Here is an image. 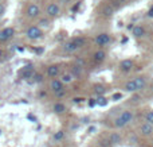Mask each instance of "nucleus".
<instances>
[{
  "label": "nucleus",
  "mask_w": 153,
  "mask_h": 147,
  "mask_svg": "<svg viewBox=\"0 0 153 147\" xmlns=\"http://www.w3.org/2000/svg\"><path fill=\"white\" fill-rule=\"evenodd\" d=\"M108 140L110 142L111 146H118V145H121L122 143V138H121V135H120L118 132H111V134L109 135Z\"/></svg>",
  "instance_id": "9"
},
{
  "label": "nucleus",
  "mask_w": 153,
  "mask_h": 147,
  "mask_svg": "<svg viewBox=\"0 0 153 147\" xmlns=\"http://www.w3.org/2000/svg\"><path fill=\"white\" fill-rule=\"evenodd\" d=\"M1 56H3V50L0 49V58H1Z\"/></svg>",
  "instance_id": "38"
},
{
  "label": "nucleus",
  "mask_w": 153,
  "mask_h": 147,
  "mask_svg": "<svg viewBox=\"0 0 153 147\" xmlns=\"http://www.w3.org/2000/svg\"><path fill=\"white\" fill-rule=\"evenodd\" d=\"M53 111L55 113H65L66 112V105H65L63 103H55V104L53 105Z\"/></svg>",
  "instance_id": "16"
},
{
  "label": "nucleus",
  "mask_w": 153,
  "mask_h": 147,
  "mask_svg": "<svg viewBox=\"0 0 153 147\" xmlns=\"http://www.w3.org/2000/svg\"><path fill=\"white\" fill-rule=\"evenodd\" d=\"M70 0H59V3H69Z\"/></svg>",
  "instance_id": "37"
},
{
  "label": "nucleus",
  "mask_w": 153,
  "mask_h": 147,
  "mask_svg": "<svg viewBox=\"0 0 153 147\" xmlns=\"http://www.w3.org/2000/svg\"><path fill=\"white\" fill-rule=\"evenodd\" d=\"M122 97V93H114L113 94V101H117V100H120Z\"/></svg>",
  "instance_id": "31"
},
{
  "label": "nucleus",
  "mask_w": 153,
  "mask_h": 147,
  "mask_svg": "<svg viewBox=\"0 0 153 147\" xmlns=\"http://www.w3.org/2000/svg\"><path fill=\"white\" fill-rule=\"evenodd\" d=\"M134 80V82H136V86H137V91H141V89H144L146 86V78L145 77H143V76H138V77H136V78H133Z\"/></svg>",
  "instance_id": "12"
},
{
  "label": "nucleus",
  "mask_w": 153,
  "mask_h": 147,
  "mask_svg": "<svg viewBox=\"0 0 153 147\" xmlns=\"http://www.w3.org/2000/svg\"><path fill=\"white\" fill-rule=\"evenodd\" d=\"M65 93H66V92H65V91H62V92H59V93H55V94H56V96H58V97H62V96H65Z\"/></svg>",
  "instance_id": "35"
},
{
  "label": "nucleus",
  "mask_w": 153,
  "mask_h": 147,
  "mask_svg": "<svg viewBox=\"0 0 153 147\" xmlns=\"http://www.w3.org/2000/svg\"><path fill=\"white\" fill-rule=\"evenodd\" d=\"M95 104L101 105V107H105V105L108 104V99H105L103 96H100L97 100H95Z\"/></svg>",
  "instance_id": "25"
},
{
  "label": "nucleus",
  "mask_w": 153,
  "mask_h": 147,
  "mask_svg": "<svg viewBox=\"0 0 153 147\" xmlns=\"http://www.w3.org/2000/svg\"><path fill=\"white\" fill-rule=\"evenodd\" d=\"M145 123H149L153 126V110L148 111V112L145 113Z\"/></svg>",
  "instance_id": "22"
},
{
  "label": "nucleus",
  "mask_w": 153,
  "mask_h": 147,
  "mask_svg": "<svg viewBox=\"0 0 153 147\" xmlns=\"http://www.w3.org/2000/svg\"><path fill=\"white\" fill-rule=\"evenodd\" d=\"M110 40H111V37L109 34H106V32L98 34L97 38H95V43H97L98 46H105V45H108V43H110Z\"/></svg>",
  "instance_id": "5"
},
{
  "label": "nucleus",
  "mask_w": 153,
  "mask_h": 147,
  "mask_svg": "<svg viewBox=\"0 0 153 147\" xmlns=\"http://www.w3.org/2000/svg\"><path fill=\"white\" fill-rule=\"evenodd\" d=\"M0 22H1V20H0Z\"/></svg>",
  "instance_id": "41"
},
{
  "label": "nucleus",
  "mask_w": 153,
  "mask_h": 147,
  "mask_svg": "<svg viewBox=\"0 0 153 147\" xmlns=\"http://www.w3.org/2000/svg\"><path fill=\"white\" fill-rule=\"evenodd\" d=\"M75 42V45H76V47L78 49H81V47H83L85 46V38H82V37H76L73 39Z\"/></svg>",
  "instance_id": "21"
},
{
  "label": "nucleus",
  "mask_w": 153,
  "mask_h": 147,
  "mask_svg": "<svg viewBox=\"0 0 153 147\" xmlns=\"http://www.w3.org/2000/svg\"><path fill=\"white\" fill-rule=\"evenodd\" d=\"M79 5H81V3H78V4H74V5H73V8H71V10L75 12V11H78V10H79Z\"/></svg>",
  "instance_id": "32"
},
{
  "label": "nucleus",
  "mask_w": 153,
  "mask_h": 147,
  "mask_svg": "<svg viewBox=\"0 0 153 147\" xmlns=\"http://www.w3.org/2000/svg\"><path fill=\"white\" fill-rule=\"evenodd\" d=\"M106 58V53L103 50H98L94 53V61L95 62H102Z\"/></svg>",
  "instance_id": "17"
},
{
  "label": "nucleus",
  "mask_w": 153,
  "mask_h": 147,
  "mask_svg": "<svg viewBox=\"0 0 153 147\" xmlns=\"http://www.w3.org/2000/svg\"><path fill=\"white\" fill-rule=\"evenodd\" d=\"M71 74H73V77H81V74H82V66H78V65H74L73 66V69H71Z\"/></svg>",
  "instance_id": "19"
},
{
  "label": "nucleus",
  "mask_w": 153,
  "mask_h": 147,
  "mask_svg": "<svg viewBox=\"0 0 153 147\" xmlns=\"http://www.w3.org/2000/svg\"><path fill=\"white\" fill-rule=\"evenodd\" d=\"M73 80H74V77H73L71 73H65V74H62V77H61V81L63 84H70Z\"/></svg>",
  "instance_id": "18"
},
{
  "label": "nucleus",
  "mask_w": 153,
  "mask_h": 147,
  "mask_svg": "<svg viewBox=\"0 0 153 147\" xmlns=\"http://www.w3.org/2000/svg\"><path fill=\"white\" fill-rule=\"evenodd\" d=\"M5 14V5L3 3H0V16H3Z\"/></svg>",
  "instance_id": "30"
},
{
  "label": "nucleus",
  "mask_w": 153,
  "mask_h": 147,
  "mask_svg": "<svg viewBox=\"0 0 153 147\" xmlns=\"http://www.w3.org/2000/svg\"><path fill=\"white\" fill-rule=\"evenodd\" d=\"M13 28L12 27H5V28H3L1 31H0V42H7L8 39H11V38L13 37Z\"/></svg>",
  "instance_id": "4"
},
{
  "label": "nucleus",
  "mask_w": 153,
  "mask_h": 147,
  "mask_svg": "<svg viewBox=\"0 0 153 147\" xmlns=\"http://www.w3.org/2000/svg\"><path fill=\"white\" fill-rule=\"evenodd\" d=\"M48 27H50V20H48V19H40L39 28H48Z\"/></svg>",
  "instance_id": "24"
},
{
  "label": "nucleus",
  "mask_w": 153,
  "mask_h": 147,
  "mask_svg": "<svg viewBox=\"0 0 153 147\" xmlns=\"http://www.w3.org/2000/svg\"><path fill=\"white\" fill-rule=\"evenodd\" d=\"M76 49H78V47H76L75 42H74L73 39H71V40H69V42H66V43L63 45V50H65V51H67V53H73V51H75Z\"/></svg>",
  "instance_id": "13"
},
{
  "label": "nucleus",
  "mask_w": 153,
  "mask_h": 147,
  "mask_svg": "<svg viewBox=\"0 0 153 147\" xmlns=\"http://www.w3.org/2000/svg\"><path fill=\"white\" fill-rule=\"evenodd\" d=\"M39 15H40V8L38 4L32 3V4H30L28 7H27V16H28L30 19H35Z\"/></svg>",
  "instance_id": "2"
},
{
  "label": "nucleus",
  "mask_w": 153,
  "mask_h": 147,
  "mask_svg": "<svg viewBox=\"0 0 153 147\" xmlns=\"http://www.w3.org/2000/svg\"><path fill=\"white\" fill-rule=\"evenodd\" d=\"M27 38L31 40H38L43 37V32H42V28H39V26H31L27 28V32H26Z\"/></svg>",
  "instance_id": "1"
},
{
  "label": "nucleus",
  "mask_w": 153,
  "mask_h": 147,
  "mask_svg": "<svg viewBox=\"0 0 153 147\" xmlns=\"http://www.w3.org/2000/svg\"><path fill=\"white\" fill-rule=\"evenodd\" d=\"M146 15H148V16H149V18H153V5H152V7H151V10H149V11H148V14H146Z\"/></svg>",
  "instance_id": "33"
},
{
  "label": "nucleus",
  "mask_w": 153,
  "mask_h": 147,
  "mask_svg": "<svg viewBox=\"0 0 153 147\" xmlns=\"http://www.w3.org/2000/svg\"><path fill=\"white\" fill-rule=\"evenodd\" d=\"M59 12H61V8H59V5L56 4V3H50V4L47 5V8H46V14H47L50 18L58 16Z\"/></svg>",
  "instance_id": "3"
},
{
  "label": "nucleus",
  "mask_w": 153,
  "mask_h": 147,
  "mask_svg": "<svg viewBox=\"0 0 153 147\" xmlns=\"http://www.w3.org/2000/svg\"><path fill=\"white\" fill-rule=\"evenodd\" d=\"M35 70H22V77L23 78H34Z\"/></svg>",
  "instance_id": "20"
},
{
  "label": "nucleus",
  "mask_w": 153,
  "mask_h": 147,
  "mask_svg": "<svg viewBox=\"0 0 153 147\" xmlns=\"http://www.w3.org/2000/svg\"><path fill=\"white\" fill-rule=\"evenodd\" d=\"M50 89L54 92V93H59V92L65 91L63 82H62L61 80H58V78H54V80H51V82H50Z\"/></svg>",
  "instance_id": "6"
},
{
  "label": "nucleus",
  "mask_w": 153,
  "mask_h": 147,
  "mask_svg": "<svg viewBox=\"0 0 153 147\" xmlns=\"http://www.w3.org/2000/svg\"><path fill=\"white\" fill-rule=\"evenodd\" d=\"M133 116H134V115H133V111L128 110V111H124V112H122V113H121V115H120V116H118V118H120V119H121V120H122V122H124V123H125V124H129V123H130V122H132V120H133Z\"/></svg>",
  "instance_id": "10"
},
{
  "label": "nucleus",
  "mask_w": 153,
  "mask_h": 147,
  "mask_svg": "<svg viewBox=\"0 0 153 147\" xmlns=\"http://www.w3.org/2000/svg\"><path fill=\"white\" fill-rule=\"evenodd\" d=\"M124 89H125V91H126V92H130V93H134V92H137V86H136L134 80H130V81H128V82L125 84Z\"/></svg>",
  "instance_id": "15"
},
{
  "label": "nucleus",
  "mask_w": 153,
  "mask_h": 147,
  "mask_svg": "<svg viewBox=\"0 0 153 147\" xmlns=\"http://www.w3.org/2000/svg\"><path fill=\"white\" fill-rule=\"evenodd\" d=\"M0 134H1V131H0Z\"/></svg>",
  "instance_id": "40"
},
{
  "label": "nucleus",
  "mask_w": 153,
  "mask_h": 147,
  "mask_svg": "<svg viewBox=\"0 0 153 147\" xmlns=\"http://www.w3.org/2000/svg\"><path fill=\"white\" fill-rule=\"evenodd\" d=\"M133 28H134V24H133V23H130L129 26H128V30H133Z\"/></svg>",
  "instance_id": "36"
},
{
  "label": "nucleus",
  "mask_w": 153,
  "mask_h": 147,
  "mask_svg": "<svg viewBox=\"0 0 153 147\" xmlns=\"http://www.w3.org/2000/svg\"><path fill=\"white\" fill-rule=\"evenodd\" d=\"M59 72H61V69H59L58 65H50V66L47 68V76L51 77L53 80L56 78V76L59 74Z\"/></svg>",
  "instance_id": "11"
},
{
  "label": "nucleus",
  "mask_w": 153,
  "mask_h": 147,
  "mask_svg": "<svg viewBox=\"0 0 153 147\" xmlns=\"http://www.w3.org/2000/svg\"><path fill=\"white\" fill-rule=\"evenodd\" d=\"M140 134L143 136H152L153 135V126L149 123H144L140 126Z\"/></svg>",
  "instance_id": "8"
},
{
  "label": "nucleus",
  "mask_w": 153,
  "mask_h": 147,
  "mask_svg": "<svg viewBox=\"0 0 153 147\" xmlns=\"http://www.w3.org/2000/svg\"><path fill=\"white\" fill-rule=\"evenodd\" d=\"M42 80H43V76L39 74V73H35V76H34V82H40Z\"/></svg>",
  "instance_id": "28"
},
{
  "label": "nucleus",
  "mask_w": 153,
  "mask_h": 147,
  "mask_svg": "<svg viewBox=\"0 0 153 147\" xmlns=\"http://www.w3.org/2000/svg\"><path fill=\"white\" fill-rule=\"evenodd\" d=\"M133 66H134L133 59H124V61H121V64H120V70L124 73H128L133 69Z\"/></svg>",
  "instance_id": "7"
},
{
  "label": "nucleus",
  "mask_w": 153,
  "mask_h": 147,
  "mask_svg": "<svg viewBox=\"0 0 153 147\" xmlns=\"http://www.w3.org/2000/svg\"><path fill=\"white\" fill-rule=\"evenodd\" d=\"M102 14L105 16H111V15H113V8H111V7H105V8H103V11H102Z\"/></svg>",
  "instance_id": "27"
},
{
  "label": "nucleus",
  "mask_w": 153,
  "mask_h": 147,
  "mask_svg": "<svg viewBox=\"0 0 153 147\" xmlns=\"http://www.w3.org/2000/svg\"><path fill=\"white\" fill-rule=\"evenodd\" d=\"M54 140H56V142H59V140H62L65 138V131H56L55 134H54Z\"/></svg>",
  "instance_id": "26"
},
{
  "label": "nucleus",
  "mask_w": 153,
  "mask_h": 147,
  "mask_svg": "<svg viewBox=\"0 0 153 147\" xmlns=\"http://www.w3.org/2000/svg\"><path fill=\"white\" fill-rule=\"evenodd\" d=\"M94 92L98 94V97H100V96H102V94L105 93V92H106V89L103 88L102 85H95V86H94Z\"/></svg>",
  "instance_id": "23"
},
{
  "label": "nucleus",
  "mask_w": 153,
  "mask_h": 147,
  "mask_svg": "<svg viewBox=\"0 0 153 147\" xmlns=\"http://www.w3.org/2000/svg\"><path fill=\"white\" fill-rule=\"evenodd\" d=\"M73 101H74L75 104H76V103H81V101H83V99H81V97H75V99L73 100Z\"/></svg>",
  "instance_id": "34"
},
{
  "label": "nucleus",
  "mask_w": 153,
  "mask_h": 147,
  "mask_svg": "<svg viewBox=\"0 0 153 147\" xmlns=\"http://www.w3.org/2000/svg\"><path fill=\"white\" fill-rule=\"evenodd\" d=\"M132 32H133V37L141 38L145 35V28H144L143 26H134V28L132 30Z\"/></svg>",
  "instance_id": "14"
},
{
  "label": "nucleus",
  "mask_w": 153,
  "mask_h": 147,
  "mask_svg": "<svg viewBox=\"0 0 153 147\" xmlns=\"http://www.w3.org/2000/svg\"><path fill=\"white\" fill-rule=\"evenodd\" d=\"M152 92H153V88H152Z\"/></svg>",
  "instance_id": "39"
},
{
  "label": "nucleus",
  "mask_w": 153,
  "mask_h": 147,
  "mask_svg": "<svg viewBox=\"0 0 153 147\" xmlns=\"http://www.w3.org/2000/svg\"><path fill=\"white\" fill-rule=\"evenodd\" d=\"M101 147H110L111 145H110V142H109L108 139H103L102 142H101V145H100Z\"/></svg>",
  "instance_id": "29"
}]
</instances>
